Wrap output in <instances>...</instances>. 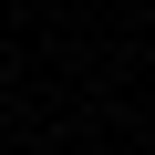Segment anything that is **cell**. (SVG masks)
Listing matches in <instances>:
<instances>
[]
</instances>
